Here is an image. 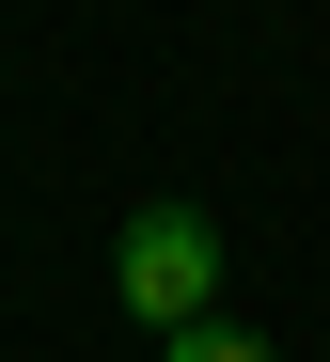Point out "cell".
I'll return each instance as SVG.
<instances>
[{
  "label": "cell",
  "mask_w": 330,
  "mask_h": 362,
  "mask_svg": "<svg viewBox=\"0 0 330 362\" xmlns=\"http://www.w3.org/2000/svg\"><path fill=\"white\" fill-rule=\"evenodd\" d=\"M110 284H126L142 331H205V299H220V221H205V205H126Z\"/></svg>",
  "instance_id": "6da1fadb"
},
{
  "label": "cell",
  "mask_w": 330,
  "mask_h": 362,
  "mask_svg": "<svg viewBox=\"0 0 330 362\" xmlns=\"http://www.w3.org/2000/svg\"><path fill=\"white\" fill-rule=\"evenodd\" d=\"M158 362H268V346H252V331H220V315H205V331H173Z\"/></svg>",
  "instance_id": "7a4b0ae2"
}]
</instances>
